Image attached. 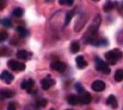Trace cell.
<instances>
[{
  "instance_id": "obj_1",
  "label": "cell",
  "mask_w": 123,
  "mask_h": 110,
  "mask_svg": "<svg viewBox=\"0 0 123 110\" xmlns=\"http://www.w3.org/2000/svg\"><path fill=\"white\" fill-rule=\"evenodd\" d=\"M122 52L119 49H112L110 51L106 52L105 54V60L107 61L108 64H115L119 60H121V57H122Z\"/></svg>"
},
{
  "instance_id": "obj_2",
  "label": "cell",
  "mask_w": 123,
  "mask_h": 110,
  "mask_svg": "<svg viewBox=\"0 0 123 110\" xmlns=\"http://www.w3.org/2000/svg\"><path fill=\"white\" fill-rule=\"evenodd\" d=\"M95 68L97 71L105 73V74H109L111 72V70L107 63H105V61H103L102 59H100L98 56L95 57Z\"/></svg>"
},
{
  "instance_id": "obj_3",
  "label": "cell",
  "mask_w": 123,
  "mask_h": 110,
  "mask_svg": "<svg viewBox=\"0 0 123 110\" xmlns=\"http://www.w3.org/2000/svg\"><path fill=\"white\" fill-rule=\"evenodd\" d=\"M7 65L13 71H22L26 70V64L15 60H10L7 63Z\"/></svg>"
},
{
  "instance_id": "obj_4",
  "label": "cell",
  "mask_w": 123,
  "mask_h": 110,
  "mask_svg": "<svg viewBox=\"0 0 123 110\" xmlns=\"http://www.w3.org/2000/svg\"><path fill=\"white\" fill-rule=\"evenodd\" d=\"M92 89L97 92H103L105 89V84L102 80H95L92 84Z\"/></svg>"
},
{
  "instance_id": "obj_5",
  "label": "cell",
  "mask_w": 123,
  "mask_h": 110,
  "mask_svg": "<svg viewBox=\"0 0 123 110\" xmlns=\"http://www.w3.org/2000/svg\"><path fill=\"white\" fill-rule=\"evenodd\" d=\"M92 95L87 92H85L79 95V104L81 105H87L92 102Z\"/></svg>"
},
{
  "instance_id": "obj_6",
  "label": "cell",
  "mask_w": 123,
  "mask_h": 110,
  "mask_svg": "<svg viewBox=\"0 0 123 110\" xmlns=\"http://www.w3.org/2000/svg\"><path fill=\"white\" fill-rule=\"evenodd\" d=\"M55 81L53 78H51L50 77L45 78L41 81V84L42 89L44 90H49L50 87H52L53 85H55Z\"/></svg>"
},
{
  "instance_id": "obj_7",
  "label": "cell",
  "mask_w": 123,
  "mask_h": 110,
  "mask_svg": "<svg viewBox=\"0 0 123 110\" xmlns=\"http://www.w3.org/2000/svg\"><path fill=\"white\" fill-rule=\"evenodd\" d=\"M0 79L3 80L6 84H11L14 79V76L8 71H4L0 75Z\"/></svg>"
},
{
  "instance_id": "obj_8",
  "label": "cell",
  "mask_w": 123,
  "mask_h": 110,
  "mask_svg": "<svg viewBox=\"0 0 123 110\" xmlns=\"http://www.w3.org/2000/svg\"><path fill=\"white\" fill-rule=\"evenodd\" d=\"M51 67L52 69H54L55 71L60 72V73H62V72L65 71L66 70V65L64 63L61 61H55L51 64Z\"/></svg>"
},
{
  "instance_id": "obj_9",
  "label": "cell",
  "mask_w": 123,
  "mask_h": 110,
  "mask_svg": "<svg viewBox=\"0 0 123 110\" xmlns=\"http://www.w3.org/2000/svg\"><path fill=\"white\" fill-rule=\"evenodd\" d=\"M34 85V81L32 78L27 80H24L23 82L21 83L20 87L21 89L27 90V92H31V89L33 88V86Z\"/></svg>"
},
{
  "instance_id": "obj_10",
  "label": "cell",
  "mask_w": 123,
  "mask_h": 110,
  "mask_svg": "<svg viewBox=\"0 0 123 110\" xmlns=\"http://www.w3.org/2000/svg\"><path fill=\"white\" fill-rule=\"evenodd\" d=\"M14 96H15V92H13L12 90H9L6 88L0 90V97L3 99H10Z\"/></svg>"
},
{
  "instance_id": "obj_11",
  "label": "cell",
  "mask_w": 123,
  "mask_h": 110,
  "mask_svg": "<svg viewBox=\"0 0 123 110\" xmlns=\"http://www.w3.org/2000/svg\"><path fill=\"white\" fill-rule=\"evenodd\" d=\"M16 56L18 59H20V60H28L31 56H32V54L29 53L28 51L25 50V49H20V50H18L16 53Z\"/></svg>"
},
{
  "instance_id": "obj_12",
  "label": "cell",
  "mask_w": 123,
  "mask_h": 110,
  "mask_svg": "<svg viewBox=\"0 0 123 110\" xmlns=\"http://www.w3.org/2000/svg\"><path fill=\"white\" fill-rule=\"evenodd\" d=\"M76 64H77V66L79 69H85L88 65L87 62H86V60H85V57L83 56H77V58H76Z\"/></svg>"
},
{
  "instance_id": "obj_13",
  "label": "cell",
  "mask_w": 123,
  "mask_h": 110,
  "mask_svg": "<svg viewBox=\"0 0 123 110\" xmlns=\"http://www.w3.org/2000/svg\"><path fill=\"white\" fill-rule=\"evenodd\" d=\"M106 104L108 106H110L111 108H116L118 107V102H117V100H116V98L114 95L111 94L109 95V97L107 98V100H106Z\"/></svg>"
},
{
  "instance_id": "obj_14",
  "label": "cell",
  "mask_w": 123,
  "mask_h": 110,
  "mask_svg": "<svg viewBox=\"0 0 123 110\" xmlns=\"http://www.w3.org/2000/svg\"><path fill=\"white\" fill-rule=\"evenodd\" d=\"M68 102L69 105L71 106H76L77 104H79V96H77L76 94H70L68 97Z\"/></svg>"
},
{
  "instance_id": "obj_15",
  "label": "cell",
  "mask_w": 123,
  "mask_h": 110,
  "mask_svg": "<svg viewBox=\"0 0 123 110\" xmlns=\"http://www.w3.org/2000/svg\"><path fill=\"white\" fill-rule=\"evenodd\" d=\"M116 6H117V3H113L112 1H107L104 5V6H103V10H104L105 13H108V12H111Z\"/></svg>"
},
{
  "instance_id": "obj_16",
  "label": "cell",
  "mask_w": 123,
  "mask_h": 110,
  "mask_svg": "<svg viewBox=\"0 0 123 110\" xmlns=\"http://www.w3.org/2000/svg\"><path fill=\"white\" fill-rule=\"evenodd\" d=\"M114 80L116 82H121L123 80V70L119 69L114 73Z\"/></svg>"
},
{
  "instance_id": "obj_17",
  "label": "cell",
  "mask_w": 123,
  "mask_h": 110,
  "mask_svg": "<svg viewBox=\"0 0 123 110\" xmlns=\"http://www.w3.org/2000/svg\"><path fill=\"white\" fill-rule=\"evenodd\" d=\"M74 11H69L68 13H66V16H65V19H64V23H63V26H66L67 25H69L70 20H71L72 17L74 15Z\"/></svg>"
},
{
  "instance_id": "obj_18",
  "label": "cell",
  "mask_w": 123,
  "mask_h": 110,
  "mask_svg": "<svg viewBox=\"0 0 123 110\" xmlns=\"http://www.w3.org/2000/svg\"><path fill=\"white\" fill-rule=\"evenodd\" d=\"M70 50L73 54H76L80 50V45L78 43V41H73L70 44Z\"/></svg>"
},
{
  "instance_id": "obj_19",
  "label": "cell",
  "mask_w": 123,
  "mask_h": 110,
  "mask_svg": "<svg viewBox=\"0 0 123 110\" xmlns=\"http://www.w3.org/2000/svg\"><path fill=\"white\" fill-rule=\"evenodd\" d=\"M17 32H18V34L20 36H22V37H26V36H27L29 34L28 30L26 29L25 27H23V26H18V27H17Z\"/></svg>"
},
{
  "instance_id": "obj_20",
  "label": "cell",
  "mask_w": 123,
  "mask_h": 110,
  "mask_svg": "<svg viewBox=\"0 0 123 110\" xmlns=\"http://www.w3.org/2000/svg\"><path fill=\"white\" fill-rule=\"evenodd\" d=\"M47 104H48V100L46 99H39L35 102L36 107H38V108H45Z\"/></svg>"
},
{
  "instance_id": "obj_21",
  "label": "cell",
  "mask_w": 123,
  "mask_h": 110,
  "mask_svg": "<svg viewBox=\"0 0 123 110\" xmlns=\"http://www.w3.org/2000/svg\"><path fill=\"white\" fill-rule=\"evenodd\" d=\"M12 53V50L9 49L7 47H3L0 49V56H10Z\"/></svg>"
},
{
  "instance_id": "obj_22",
  "label": "cell",
  "mask_w": 123,
  "mask_h": 110,
  "mask_svg": "<svg viewBox=\"0 0 123 110\" xmlns=\"http://www.w3.org/2000/svg\"><path fill=\"white\" fill-rule=\"evenodd\" d=\"M23 13H24V10L20 7H17L13 10V15L15 16V17H18V18L22 17Z\"/></svg>"
},
{
  "instance_id": "obj_23",
  "label": "cell",
  "mask_w": 123,
  "mask_h": 110,
  "mask_svg": "<svg viewBox=\"0 0 123 110\" xmlns=\"http://www.w3.org/2000/svg\"><path fill=\"white\" fill-rule=\"evenodd\" d=\"M75 88L77 90V92L78 93H80V94L83 93V92H85V88H84V86L80 83H77V84H75Z\"/></svg>"
},
{
  "instance_id": "obj_24",
  "label": "cell",
  "mask_w": 123,
  "mask_h": 110,
  "mask_svg": "<svg viewBox=\"0 0 123 110\" xmlns=\"http://www.w3.org/2000/svg\"><path fill=\"white\" fill-rule=\"evenodd\" d=\"M60 5H73V3H74V0H59L58 1Z\"/></svg>"
},
{
  "instance_id": "obj_25",
  "label": "cell",
  "mask_w": 123,
  "mask_h": 110,
  "mask_svg": "<svg viewBox=\"0 0 123 110\" xmlns=\"http://www.w3.org/2000/svg\"><path fill=\"white\" fill-rule=\"evenodd\" d=\"M3 25L5 26V27H12V21L9 19H4L2 21Z\"/></svg>"
},
{
  "instance_id": "obj_26",
  "label": "cell",
  "mask_w": 123,
  "mask_h": 110,
  "mask_svg": "<svg viewBox=\"0 0 123 110\" xmlns=\"http://www.w3.org/2000/svg\"><path fill=\"white\" fill-rule=\"evenodd\" d=\"M8 37V33L5 31H1L0 32V42L2 41H5Z\"/></svg>"
},
{
  "instance_id": "obj_27",
  "label": "cell",
  "mask_w": 123,
  "mask_h": 110,
  "mask_svg": "<svg viewBox=\"0 0 123 110\" xmlns=\"http://www.w3.org/2000/svg\"><path fill=\"white\" fill-rule=\"evenodd\" d=\"M7 5V0H0V11L4 10L6 7Z\"/></svg>"
},
{
  "instance_id": "obj_28",
  "label": "cell",
  "mask_w": 123,
  "mask_h": 110,
  "mask_svg": "<svg viewBox=\"0 0 123 110\" xmlns=\"http://www.w3.org/2000/svg\"><path fill=\"white\" fill-rule=\"evenodd\" d=\"M7 110H16V105L14 102H10L7 107Z\"/></svg>"
},
{
  "instance_id": "obj_29",
  "label": "cell",
  "mask_w": 123,
  "mask_h": 110,
  "mask_svg": "<svg viewBox=\"0 0 123 110\" xmlns=\"http://www.w3.org/2000/svg\"><path fill=\"white\" fill-rule=\"evenodd\" d=\"M117 6H118V11L119 13H120V14L123 16V3H121V5H117Z\"/></svg>"
},
{
  "instance_id": "obj_30",
  "label": "cell",
  "mask_w": 123,
  "mask_h": 110,
  "mask_svg": "<svg viewBox=\"0 0 123 110\" xmlns=\"http://www.w3.org/2000/svg\"><path fill=\"white\" fill-rule=\"evenodd\" d=\"M92 1H94V2H98L99 0H92Z\"/></svg>"
},
{
  "instance_id": "obj_31",
  "label": "cell",
  "mask_w": 123,
  "mask_h": 110,
  "mask_svg": "<svg viewBox=\"0 0 123 110\" xmlns=\"http://www.w3.org/2000/svg\"><path fill=\"white\" fill-rule=\"evenodd\" d=\"M50 110H55V109H54V108H51V109H50Z\"/></svg>"
},
{
  "instance_id": "obj_32",
  "label": "cell",
  "mask_w": 123,
  "mask_h": 110,
  "mask_svg": "<svg viewBox=\"0 0 123 110\" xmlns=\"http://www.w3.org/2000/svg\"><path fill=\"white\" fill-rule=\"evenodd\" d=\"M66 110H73V109H66Z\"/></svg>"
}]
</instances>
